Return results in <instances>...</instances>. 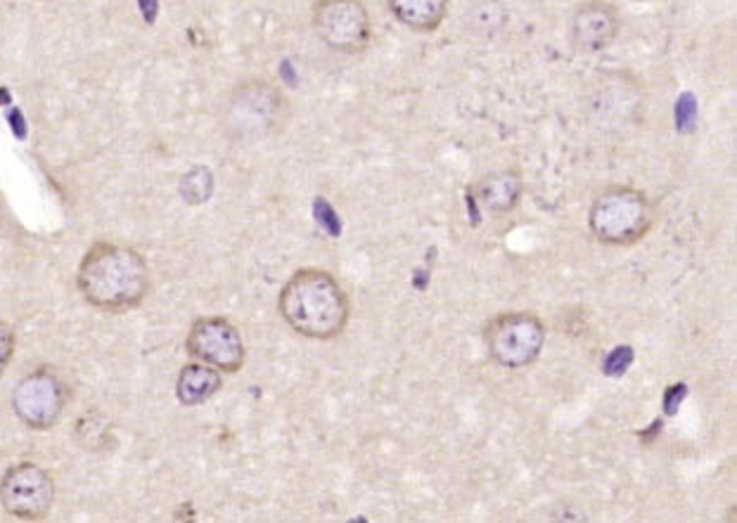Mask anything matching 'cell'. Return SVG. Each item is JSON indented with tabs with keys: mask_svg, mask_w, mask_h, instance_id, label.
<instances>
[{
	"mask_svg": "<svg viewBox=\"0 0 737 523\" xmlns=\"http://www.w3.org/2000/svg\"><path fill=\"white\" fill-rule=\"evenodd\" d=\"M278 311L292 332L313 341H332L349 325L351 299L328 270L301 268L285 282Z\"/></svg>",
	"mask_w": 737,
	"mask_h": 523,
	"instance_id": "obj_1",
	"label": "cell"
},
{
	"mask_svg": "<svg viewBox=\"0 0 737 523\" xmlns=\"http://www.w3.org/2000/svg\"><path fill=\"white\" fill-rule=\"evenodd\" d=\"M76 282L91 306L107 313H124L145 301L150 292V268L136 249L100 242L81 258Z\"/></svg>",
	"mask_w": 737,
	"mask_h": 523,
	"instance_id": "obj_2",
	"label": "cell"
},
{
	"mask_svg": "<svg viewBox=\"0 0 737 523\" xmlns=\"http://www.w3.org/2000/svg\"><path fill=\"white\" fill-rule=\"evenodd\" d=\"M657 223V206L643 190L610 185L595 195L588 211V230L605 247H633L643 242Z\"/></svg>",
	"mask_w": 737,
	"mask_h": 523,
	"instance_id": "obj_3",
	"label": "cell"
},
{
	"mask_svg": "<svg viewBox=\"0 0 737 523\" xmlns=\"http://www.w3.org/2000/svg\"><path fill=\"white\" fill-rule=\"evenodd\" d=\"M290 119V100L275 83L249 79L237 83L221 107V126L233 140L256 142L280 133Z\"/></svg>",
	"mask_w": 737,
	"mask_h": 523,
	"instance_id": "obj_4",
	"label": "cell"
},
{
	"mask_svg": "<svg viewBox=\"0 0 737 523\" xmlns=\"http://www.w3.org/2000/svg\"><path fill=\"white\" fill-rule=\"evenodd\" d=\"M546 325L536 313L508 311L484 325V344L493 363L505 370H524L541 358L546 346Z\"/></svg>",
	"mask_w": 737,
	"mask_h": 523,
	"instance_id": "obj_5",
	"label": "cell"
},
{
	"mask_svg": "<svg viewBox=\"0 0 737 523\" xmlns=\"http://www.w3.org/2000/svg\"><path fill=\"white\" fill-rule=\"evenodd\" d=\"M311 24L320 41L339 55L358 57L373 43V17L363 0H316Z\"/></svg>",
	"mask_w": 737,
	"mask_h": 523,
	"instance_id": "obj_6",
	"label": "cell"
},
{
	"mask_svg": "<svg viewBox=\"0 0 737 523\" xmlns=\"http://www.w3.org/2000/svg\"><path fill=\"white\" fill-rule=\"evenodd\" d=\"M67 400L69 391L60 374L50 367H38L27 377L19 379L15 391H12V410H15L19 422L27 424L29 429L43 431L57 424V419L67 408Z\"/></svg>",
	"mask_w": 737,
	"mask_h": 523,
	"instance_id": "obj_7",
	"label": "cell"
},
{
	"mask_svg": "<svg viewBox=\"0 0 737 523\" xmlns=\"http://www.w3.org/2000/svg\"><path fill=\"white\" fill-rule=\"evenodd\" d=\"M55 502V481L34 462H19L0 481V505L22 521H41Z\"/></svg>",
	"mask_w": 737,
	"mask_h": 523,
	"instance_id": "obj_8",
	"label": "cell"
},
{
	"mask_svg": "<svg viewBox=\"0 0 737 523\" xmlns=\"http://www.w3.org/2000/svg\"><path fill=\"white\" fill-rule=\"evenodd\" d=\"M185 346L192 358L216 367L221 374H235L245 365V341L240 329L226 318H200L192 322Z\"/></svg>",
	"mask_w": 737,
	"mask_h": 523,
	"instance_id": "obj_9",
	"label": "cell"
},
{
	"mask_svg": "<svg viewBox=\"0 0 737 523\" xmlns=\"http://www.w3.org/2000/svg\"><path fill=\"white\" fill-rule=\"evenodd\" d=\"M619 12L607 0H586L572 15V41L581 53H600L617 41Z\"/></svg>",
	"mask_w": 737,
	"mask_h": 523,
	"instance_id": "obj_10",
	"label": "cell"
},
{
	"mask_svg": "<svg viewBox=\"0 0 737 523\" xmlns=\"http://www.w3.org/2000/svg\"><path fill=\"white\" fill-rule=\"evenodd\" d=\"M470 195L484 213H489V216H505V213L515 211L519 202H522L524 180L519 176V171L512 169L491 171L484 173L470 187Z\"/></svg>",
	"mask_w": 737,
	"mask_h": 523,
	"instance_id": "obj_11",
	"label": "cell"
},
{
	"mask_svg": "<svg viewBox=\"0 0 737 523\" xmlns=\"http://www.w3.org/2000/svg\"><path fill=\"white\" fill-rule=\"evenodd\" d=\"M223 386V377L216 367H211L207 363H195L183 365V370L178 372L176 379V398L181 400V405H188V408H195V405L207 403L221 391Z\"/></svg>",
	"mask_w": 737,
	"mask_h": 523,
	"instance_id": "obj_12",
	"label": "cell"
},
{
	"mask_svg": "<svg viewBox=\"0 0 737 523\" xmlns=\"http://www.w3.org/2000/svg\"><path fill=\"white\" fill-rule=\"evenodd\" d=\"M396 22L418 34H432L448 17L451 0H387Z\"/></svg>",
	"mask_w": 737,
	"mask_h": 523,
	"instance_id": "obj_13",
	"label": "cell"
},
{
	"mask_svg": "<svg viewBox=\"0 0 737 523\" xmlns=\"http://www.w3.org/2000/svg\"><path fill=\"white\" fill-rule=\"evenodd\" d=\"M211 190H214V178H211L209 169H202V166L185 173L181 180V195L188 199L190 204L207 202Z\"/></svg>",
	"mask_w": 737,
	"mask_h": 523,
	"instance_id": "obj_14",
	"label": "cell"
},
{
	"mask_svg": "<svg viewBox=\"0 0 737 523\" xmlns=\"http://www.w3.org/2000/svg\"><path fill=\"white\" fill-rule=\"evenodd\" d=\"M631 363H633V348L624 344L617 346L610 355H607L602 370H605V374H610V377H619V374H624L628 370Z\"/></svg>",
	"mask_w": 737,
	"mask_h": 523,
	"instance_id": "obj_15",
	"label": "cell"
},
{
	"mask_svg": "<svg viewBox=\"0 0 737 523\" xmlns=\"http://www.w3.org/2000/svg\"><path fill=\"white\" fill-rule=\"evenodd\" d=\"M15 329H12L8 322L0 320V374L8 370L12 355H15Z\"/></svg>",
	"mask_w": 737,
	"mask_h": 523,
	"instance_id": "obj_16",
	"label": "cell"
},
{
	"mask_svg": "<svg viewBox=\"0 0 737 523\" xmlns=\"http://www.w3.org/2000/svg\"><path fill=\"white\" fill-rule=\"evenodd\" d=\"M676 119H678V126H683L685 121L695 119V102H692L690 95H683V98L678 100V105H676Z\"/></svg>",
	"mask_w": 737,
	"mask_h": 523,
	"instance_id": "obj_17",
	"label": "cell"
}]
</instances>
